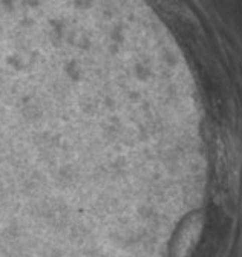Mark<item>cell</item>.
Masks as SVG:
<instances>
[{"instance_id": "cell-1", "label": "cell", "mask_w": 242, "mask_h": 257, "mask_svg": "<svg viewBox=\"0 0 242 257\" xmlns=\"http://www.w3.org/2000/svg\"><path fill=\"white\" fill-rule=\"evenodd\" d=\"M202 222L204 220L199 213H195L184 220L183 227L179 228V231L175 237L170 257H190V254L193 252V248L201 236Z\"/></svg>"}]
</instances>
